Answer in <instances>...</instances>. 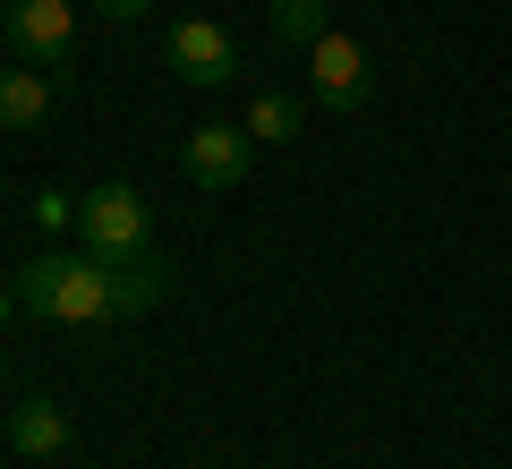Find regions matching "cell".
I'll return each mask as SVG.
<instances>
[{
  "label": "cell",
  "mask_w": 512,
  "mask_h": 469,
  "mask_svg": "<svg viewBox=\"0 0 512 469\" xmlns=\"http://www.w3.org/2000/svg\"><path fill=\"white\" fill-rule=\"evenodd\" d=\"M18 307H35V316H52V325H103V316H120L111 307V265L86 248H52V256H26L18 265Z\"/></svg>",
  "instance_id": "1"
},
{
  "label": "cell",
  "mask_w": 512,
  "mask_h": 469,
  "mask_svg": "<svg viewBox=\"0 0 512 469\" xmlns=\"http://www.w3.org/2000/svg\"><path fill=\"white\" fill-rule=\"evenodd\" d=\"M146 197H137V188L128 180H103V188H86V197H77V239H86V256H128V248H146Z\"/></svg>",
  "instance_id": "2"
},
{
  "label": "cell",
  "mask_w": 512,
  "mask_h": 469,
  "mask_svg": "<svg viewBox=\"0 0 512 469\" xmlns=\"http://www.w3.org/2000/svg\"><path fill=\"white\" fill-rule=\"evenodd\" d=\"M0 35L18 43V60H35L43 77H60L69 52H77V9L69 0H9L0 9Z\"/></svg>",
  "instance_id": "3"
},
{
  "label": "cell",
  "mask_w": 512,
  "mask_h": 469,
  "mask_svg": "<svg viewBox=\"0 0 512 469\" xmlns=\"http://www.w3.org/2000/svg\"><path fill=\"white\" fill-rule=\"evenodd\" d=\"M308 94L325 111H359L367 94H376V60H367V43H350V35H325L308 52Z\"/></svg>",
  "instance_id": "4"
},
{
  "label": "cell",
  "mask_w": 512,
  "mask_h": 469,
  "mask_svg": "<svg viewBox=\"0 0 512 469\" xmlns=\"http://www.w3.org/2000/svg\"><path fill=\"white\" fill-rule=\"evenodd\" d=\"M171 69H180L188 86L222 94V86L239 77V43H231V26H222V18H180V26H171Z\"/></svg>",
  "instance_id": "5"
},
{
  "label": "cell",
  "mask_w": 512,
  "mask_h": 469,
  "mask_svg": "<svg viewBox=\"0 0 512 469\" xmlns=\"http://www.w3.org/2000/svg\"><path fill=\"white\" fill-rule=\"evenodd\" d=\"M180 154H188V180H197V188H239V180H248V163H256V137H248V120H205V128H188V145H180Z\"/></svg>",
  "instance_id": "6"
},
{
  "label": "cell",
  "mask_w": 512,
  "mask_h": 469,
  "mask_svg": "<svg viewBox=\"0 0 512 469\" xmlns=\"http://www.w3.org/2000/svg\"><path fill=\"white\" fill-rule=\"evenodd\" d=\"M163 299H171V265L154 248L111 256V307H120V316H146V307H163Z\"/></svg>",
  "instance_id": "7"
},
{
  "label": "cell",
  "mask_w": 512,
  "mask_h": 469,
  "mask_svg": "<svg viewBox=\"0 0 512 469\" xmlns=\"http://www.w3.org/2000/svg\"><path fill=\"white\" fill-rule=\"evenodd\" d=\"M9 444H18L26 461H60V452H69V410H60L52 393H26L18 410H9Z\"/></svg>",
  "instance_id": "8"
},
{
  "label": "cell",
  "mask_w": 512,
  "mask_h": 469,
  "mask_svg": "<svg viewBox=\"0 0 512 469\" xmlns=\"http://www.w3.org/2000/svg\"><path fill=\"white\" fill-rule=\"evenodd\" d=\"M43 111H52V77L43 69H0V128H9V137L35 128Z\"/></svg>",
  "instance_id": "9"
},
{
  "label": "cell",
  "mask_w": 512,
  "mask_h": 469,
  "mask_svg": "<svg viewBox=\"0 0 512 469\" xmlns=\"http://www.w3.org/2000/svg\"><path fill=\"white\" fill-rule=\"evenodd\" d=\"M299 120H308V103H299V94H282V86H265V94L248 103V137H256V145H291Z\"/></svg>",
  "instance_id": "10"
},
{
  "label": "cell",
  "mask_w": 512,
  "mask_h": 469,
  "mask_svg": "<svg viewBox=\"0 0 512 469\" xmlns=\"http://www.w3.org/2000/svg\"><path fill=\"white\" fill-rule=\"evenodd\" d=\"M265 26H274V43H299V52H316V43L333 35V26H325V0H274Z\"/></svg>",
  "instance_id": "11"
},
{
  "label": "cell",
  "mask_w": 512,
  "mask_h": 469,
  "mask_svg": "<svg viewBox=\"0 0 512 469\" xmlns=\"http://www.w3.org/2000/svg\"><path fill=\"white\" fill-rule=\"evenodd\" d=\"M35 222H43V231H69V222H77V197H60V188H43V197H35Z\"/></svg>",
  "instance_id": "12"
},
{
  "label": "cell",
  "mask_w": 512,
  "mask_h": 469,
  "mask_svg": "<svg viewBox=\"0 0 512 469\" xmlns=\"http://www.w3.org/2000/svg\"><path fill=\"white\" fill-rule=\"evenodd\" d=\"M94 9H103V18H120V26H128V18H146L154 0H94Z\"/></svg>",
  "instance_id": "13"
},
{
  "label": "cell",
  "mask_w": 512,
  "mask_h": 469,
  "mask_svg": "<svg viewBox=\"0 0 512 469\" xmlns=\"http://www.w3.org/2000/svg\"><path fill=\"white\" fill-rule=\"evenodd\" d=\"M0 316H9V299H0Z\"/></svg>",
  "instance_id": "14"
}]
</instances>
